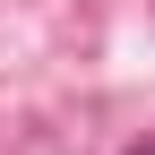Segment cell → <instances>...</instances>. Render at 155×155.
<instances>
[{"label":"cell","instance_id":"6da1fadb","mask_svg":"<svg viewBox=\"0 0 155 155\" xmlns=\"http://www.w3.org/2000/svg\"><path fill=\"white\" fill-rule=\"evenodd\" d=\"M129 155H155V138H147V147H129Z\"/></svg>","mask_w":155,"mask_h":155}]
</instances>
